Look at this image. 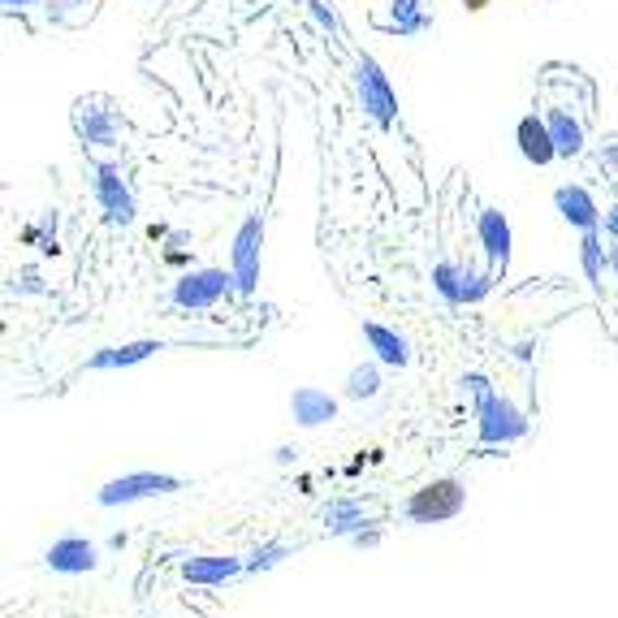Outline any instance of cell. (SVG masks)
Masks as SVG:
<instances>
[{
    "mask_svg": "<svg viewBox=\"0 0 618 618\" xmlns=\"http://www.w3.org/2000/svg\"><path fill=\"white\" fill-rule=\"evenodd\" d=\"M230 290H238L230 268H190V272H182L174 285H170V303H174L177 312H208Z\"/></svg>",
    "mask_w": 618,
    "mask_h": 618,
    "instance_id": "2",
    "label": "cell"
},
{
    "mask_svg": "<svg viewBox=\"0 0 618 618\" xmlns=\"http://www.w3.org/2000/svg\"><path fill=\"white\" fill-rule=\"evenodd\" d=\"M243 571H247V562L234 558V553H199V558L182 562V580L203 584V588H217V584H225V580H234Z\"/></svg>",
    "mask_w": 618,
    "mask_h": 618,
    "instance_id": "14",
    "label": "cell"
},
{
    "mask_svg": "<svg viewBox=\"0 0 618 618\" xmlns=\"http://www.w3.org/2000/svg\"><path fill=\"white\" fill-rule=\"evenodd\" d=\"M177 489H182V480H177V476H165V471H126V476L108 480V485L95 493V502H100L104 511H113V506H135V502H148V498H170Z\"/></svg>",
    "mask_w": 618,
    "mask_h": 618,
    "instance_id": "4",
    "label": "cell"
},
{
    "mask_svg": "<svg viewBox=\"0 0 618 618\" xmlns=\"http://www.w3.org/2000/svg\"><path fill=\"white\" fill-rule=\"evenodd\" d=\"M260 260H265V221L260 217H247L234 234V247H230V272H234V285L238 294H256L260 285Z\"/></svg>",
    "mask_w": 618,
    "mask_h": 618,
    "instance_id": "6",
    "label": "cell"
},
{
    "mask_svg": "<svg viewBox=\"0 0 618 618\" xmlns=\"http://www.w3.org/2000/svg\"><path fill=\"white\" fill-rule=\"evenodd\" d=\"M26 4H35V0H4V9H26Z\"/></svg>",
    "mask_w": 618,
    "mask_h": 618,
    "instance_id": "26",
    "label": "cell"
},
{
    "mask_svg": "<svg viewBox=\"0 0 618 618\" xmlns=\"http://www.w3.org/2000/svg\"><path fill=\"white\" fill-rule=\"evenodd\" d=\"M320 524H325L329 536H354V532L376 524V506H372L368 498H334V502L320 511Z\"/></svg>",
    "mask_w": 618,
    "mask_h": 618,
    "instance_id": "13",
    "label": "cell"
},
{
    "mask_svg": "<svg viewBox=\"0 0 618 618\" xmlns=\"http://www.w3.org/2000/svg\"><path fill=\"white\" fill-rule=\"evenodd\" d=\"M156 351H165L156 338H139V342H117V347H100L88 359V372H121V368H135L143 359H152Z\"/></svg>",
    "mask_w": 618,
    "mask_h": 618,
    "instance_id": "17",
    "label": "cell"
},
{
    "mask_svg": "<svg viewBox=\"0 0 618 618\" xmlns=\"http://www.w3.org/2000/svg\"><path fill=\"white\" fill-rule=\"evenodd\" d=\"M351 545H354V549H376V545H381V528L372 524V528L354 532V536H351Z\"/></svg>",
    "mask_w": 618,
    "mask_h": 618,
    "instance_id": "24",
    "label": "cell"
},
{
    "mask_svg": "<svg viewBox=\"0 0 618 618\" xmlns=\"http://www.w3.org/2000/svg\"><path fill=\"white\" fill-rule=\"evenodd\" d=\"M489 285H493V277H480L476 268L458 265V260H438V265H433V290L442 294L450 307H458V303H480V299L489 294Z\"/></svg>",
    "mask_w": 618,
    "mask_h": 618,
    "instance_id": "7",
    "label": "cell"
},
{
    "mask_svg": "<svg viewBox=\"0 0 618 618\" xmlns=\"http://www.w3.org/2000/svg\"><path fill=\"white\" fill-rule=\"evenodd\" d=\"M285 558H290V545H285V540H265V545H256V549H252V558H247V571H252V575H260V571L281 567Z\"/></svg>",
    "mask_w": 618,
    "mask_h": 618,
    "instance_id": "22",
    "label": "cell"
},
{
    "mask_svg": "<svg viewBox=\"0 0 618 618\" xmlns=\"http://www.w3.org/2000/svg\"><path fill=\"white\" fill-rule=\"evenodd\" d=\"M74 130L88 139L91 148H113V108H100V100H79L74 104Z\"/></svg>",
    "mask_w": 618,
    "mask_h": 618,
    "instance_id": "18",
    "label": "cell"
},
{
    "mask_svg": "<svg viewBox=\"0 0 618 618\" xmlns=\"http://www.w3.org/2000/svg\"><path fill=\"white\" fill-rule=\"evenodd\" d=\"M463 389L471 398V411H476V433L485 445H511L520 438H528V416L489 385V376L480 372H467L463 376Z\"/></svg>",
    "mask_w": 618,
    "mask_h": 618,
    "instance_id": "1",
    "label": "cell"
},
{
    "mask_svg": "<svg viewBox=\"0 0 618 618\" xmlns=\"http://www.w3.org/2000/svg\"><path fill=\"white\" fill-rule=\"evenodd\" d=\"M354 91H359V104H363V113L372 117V121H381V126H389L394 121V88H389V79L381 74V66L372 61V57H359L354 61Z\"/></svg>",
    "mask_w": 618,
    "mask_h": 618,
    "instance_id": "8",
    "label": "cell"
},
{
    "mask_svg": "<svg viewBox=\"0 0 618 618\" xmlns=\"http://www.w3.org/2000/svg\"><path fill=\"white\" fill-rule=\"evenodd\" d=\"M467 9H485V0H467Z\"/></svg>",
    "mask_w": 618,
    "mask_h": 618,
    "instance_id": "27",
    "label": "cell"
},
{
    "mask_svg": "<svg viewBox=\"0 0 618 618\" xmlns=\"http://www.w3.org/2000/svg\"><path fill=\"white\" fill-rule=\"evenodd\" d=\"M545 121H549V135H553V148H558V156H580L584 152V143H588V135H584V121L571 113V108H549L545 113Z\"/></svg>",
    "mask_w": 618,
    "mask_h": 618,
    "instance_id": "19",
    "label": "cell"
},
{
    "mask_svg": "<svg viewBox=\"0 0 618 618\" xmlns=\"http://www.w3.org/2000/svg\"><path fill=\"white\" fill-rule=\"evenodd\" d=\"M290 416L299 429H320V424H334L338 420V398L320 385H299L290 394Z\"/></svg>",
    "mask_w": 618,
    "mask_h": 618,
    "instance_id": "12",
    "label": "cell"
},
{
    "mask_svg": "<svg viewBox=\"0 0 618 618\" xmlns=\"http://www.w3.org/2000/svg\"><path fill=\"white\" fill-rule=\"evenodd\" d=\"M553 208H558V217H562L567 225H575V230H597L602 217H606V212L597 208L593 190L580 186V182H562V186L553 190Z\"/></svg>",
    "mask_w": 618,
    "mask_h": 618,
    "instance_id": "11",
    "label": "cell"
},
{
    "mask_svg": "<svg viewBox=\"0 0 618 618\" xmlns=\"http://www.w3.org/2000/svg\"><path fill=\"white\" fill-rule=\"evenodd\" d=\"M91 195H95L100 212L113 225H130L139 217L135 190H130V182L121 174V165H113V161H91Z\"/></svg>",
    "mask_w": 618,
    "mask_h": 618,
    "instance_id": "3",
    "label": "cell"
},
{
    "mask_svg": "<svg viewBox=\"0 0 618 618\" xmlns=\"http://www.w3.org/2000/svg\"><path fill=\"white\" fill-rule=\"evenodd\" d=\"M602 225H606V234H610V238H618V203L606 212V217H602Z\"/></svg>",
    "mask_w": 618,
    "mask_h": 618,
    "instance_id": "25",
    "label": "cell"
},
{
    "mask_svg": "<svg viewBox=\"0 0 618 618\" xmlns=\"http://www.w3.org/2000/svg\"><path fill=\"white\" fill-rule=\"evenodd\" d=\"M602 256H606L602 234L597 230H580V265H584L588 281H602Z\"/></svg>",
    "mask_w": 618,
    "mask_h": 618,
    "instance_id": "21",
    "label": "cell"
},
{
    "mask_svg": "<svg viewBox=\"0 0 618 618\" xmlns=\"http://www.w3.org/2000/svg\"><path fill=\"white\" fill-rule=\"evenodd\" d=\"M44 567L57 575H88L100 567V545L88 536H61L44 549Z\"/></svg>",
    "mask_w": 618,
    "mask_h": 618,
    "instance_id": "9",
    "label": "cell"
},
{
    "mask_svg": "<svg viewBox=\"0 0 618 618\" xmlns=\"http://www.w3.org/2000/svg\"><path fill=\"white\" fill-rule=\"evenodd\" d=\"M394 26H398L403 35H411V31H420V26H424V13H420V0H394Z\"/></svg>",
    "mask_w": 618,
    "mask_h": 618,
    "instance_id": "23",
    "label": "cell"
},
{
    "mask_svg": "<svg viewBox=\"0 0 618 618\" xmlns=\"http://www.w3.org/2000/svg\"><path fill=\"white\" fill-rule=\"evenodd\" d=\"M467 506V489L458 480H433L407 498V520L411 524H450Z\"/></svg>",
    "mask_w": 618,
    "mask_h": 618,
    "instance_id": "5",
    "label": "cell"
},
{
    "mask_svg": "<svg viewBox=\"0 0 618 618\" xmlns=\"http://www.w3.org/2000/svg\"><path fill=\"white\" fill-rule=\"evenodd\" d=\"M381 368L385 363H354L351 372H347V385H342V394L351 398V403H368V398H376L381 389H385V376H381Z\"/></svg>",
    "mask_w": 618,
    "mask_h": 618,
    "instance_id": "20",
    "label": "cell"
},
{
    "mask_svg": "<svg viewBox=\"0 0 618 618\" xmlns=\"http://www.w3.org/2000/svg\"><path fill=\"white\" fill-rule=\"evenodd\" d=\"M476 238H480V247H485V256H489L493 277L506 272V265H511V247H515V234H511L506 212H498V208H480V217H476Z\"/></svg>",
    "mask_w": 618,
    "mask_h": 618,
    "instance_id": "10",
    "label": "cell"
},
{
    "mask_svg": "<svg viewBox=\"0 0 618 618\" xmlns=\"http://www.w3.org/2000/svg\"><path fill=\"white\" fill-rule=\"evenodd\" d=\"M515 143H520V156L528 161V165H549V161H558V148H553V135H549V121L545 117H520V126H515Z\"/></svg>",
    "mask_w": 618,
    "mask_h": 618,
    "instance_id": "15",
    "label": "cell"
},
{
    "mask_svg": "<svg viewBox=\"0 0 618 618\" xmlns=\"http://www.w3.org/2000/svg\"><path fill=\"white\" fill-rule=\"evenodd\" d=\"M363 342H368L372 359L385 363V368H407V363H411V342H407L398 329H389V325L363 320Z\"/></svg>",
    "mask_w": 618,
    "mask_h": 618,
    "instance_id": "16",
    "label": "cell"
}]
</instances>
